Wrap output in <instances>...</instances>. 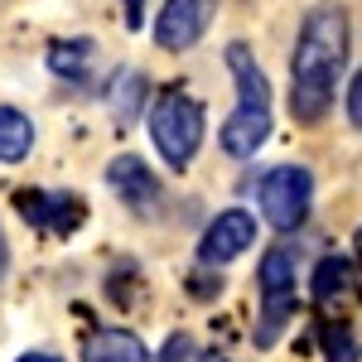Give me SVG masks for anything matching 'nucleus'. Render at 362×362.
<instances>
[{
	"label": "nucleus",
	"mask_w": 362,
	"mask_h": 362,
	"mask_svg": "<svg viewBox=\"0 0 362 362\" xmlns=\"http://www.w3.org/2000/svg\"><path fill=\"white\" fill-rule=\"evenodd\" d=\"M343 63H348V15L338 5L309 10L290 58V112L300 126H319L324 112L334 107Z\"/></svg>",
	"instance_id": "obj_1"
},
{
	"label": "nucleus",
	"mask_w": 362,
	"mask_h": 362,
	"mask_svg": "<svg viewBox=\"0 0 362 362\" xmlns=\"http://www.w3.org/2000/svg\"><path fill=\"white\" fill-rule=\"evenodd\" d=\"M150 136H155V150L174 169H189V160L203 145V107L189 92H165L150 112Z\"/></svg>",
	"instance_id": "obj_2"
},
{
	"label": "nucleus",
	"mask_w": 362,
	"mask_h": 362,
	"mask_svg": "<svg viewBox=\"0 0 362 362\" xmlns=\"http://www.w3.org/2000/svg\"><path fill=\"white\" fill-rule=\"evenodd\" d=\"M314 203V179L305 165H276L261 179V213L276 232H295L309 218Z\"/></svg>",
	"instance_id": "obj_3"
},
{
	"label": "nucleus",
	"mask_w": 362,
	"mask_h": 362,
	"mask_svg": "<svg viewBox=\"0 0 362 362\" xmlns=\"http://www.w3.org/2000/svg\"><path fill=\"white\" fill-rule=\"evenodd\" d=\"M213 15H218V0H165V10H160V25H155V39H160V49H169V54H179V49H194L198 39L208 34Z\"/></svg>",
	"instance_id": "obj_4"
},
{
	"label": "nucleus",
	"mask_w": 362,
	"mask_h": 362,
	"mask_svg": "<svg viewBox=\"0 0 362 362\" xmlns=\"http://www.w3.org/2000/svg\"><path fill=\"white\" fill-rule=\"evenodd\" d=\"M256 242V218L242 213V208H227L218 213L208 232H203V242H198V261L203 266H227L232 256H242V251Z\"/></svg>",
	"instance_id": "obj_5"
},
{
	"label": "nucleus",
	"mask_w": 362,
	"mask_h": 362,
	"mask_svg": "<svg viewBox=\"0 0 362 362\" xmlns=\"http://www.w3.org/2000/svg\"><path fill=\"white\" fill-rule=\"evenodd\" d=\"M15 208H20V218L34 223L39 232H58V237H68L73 227L83 223V203L73 194H44V189H20L15 194Z\"/></svg>",
	"instance_id": "obj_6"
},
{
	"label": "nucleus",
	"mask_w": 362,
	"mask_h": 362,
	"mask_svg": "<svg viewBox=\"0 0 362 362\" xmlns=\"http://www.w3.org/2000/svg\"><path fill=\"white\" fill-rule=\"evenodd\" d=\"M271 136V102H237L223 126V150L232 160H251Z\"/></svg>",
	"instance_id": "obj_7"
},
{
	"label": "nucleus",
	"mask_w": 362,
	"mask_h": 362,
	"mask_svg": "<svg viewBox=\"0 0 362 362\" xmlns=\"http://www.w3.org/2000/svg\"><path fill=\"white\" fill-rule=\"evenodd\" d=\"M107 184H112L121 203L126 208H136V213H155L160 208V184H155V174L150 165L140 160V155H116L112 169H107Z\"/></svg>",
	"instance_id": "obj_8"
},
{
	"label": "nucleus",
	"mask_w": 362,
	"mask_h": 362,
	"mask_svg": "<svg viewBox=\"0 0 362 362\" xmlns=\"http://www.w3.org/2000/svg\"><path fill=\"white\" fill-rule=\"evenodd\" d=\"M83 362H150V348L131 329H102L87 338Z\"/></svg>",
	"instance_id": "obj_9"
},
{
	"label": "nucleus",
	"mask_w": 362,
	"mask_h": 362,
	"mask_svg": "<svg viewBox=\"0 0 362 362\" xmlns=\"http://www.w3.org/2000/svg\"><path fill=\"white\" fill-rule=\"evenodd\" d=\"M256 280H261V295H266V300H295V251L271 247L261 256Z\"/></svg>",
	"instance_id": "obj_10"
},
{
	"label": "nucleus",
	"mask_w": 362,
	"mask_h": 362,
	"mask_svg": "<svg viewBox=\"0 0 362 362\" xmlns=\"http://www.w3.org/2000/svg\"><path fill=\"white\" fill-rule=\"evenodd\" d=\"M29 150H34V121L15 107H0V160L20 165Z\"/></svg>",
	"instance_id": "obj_11"
},
{
	"label": "nucleus",
	"mask_w": 362,
	"mask_h": 362,
	"mask_svg": "<svg viewBox=\"0 0 362 362\" xmlns=\"http://www.w3.org/2000/svg\"><path fill=\"white\" fill-rule=\"evenodd\" d=\"M87 63H92V39H68V44H54V54H49V68L68 83H83Z\"/></svg>",
	"instance_id": "obj_12"
},
{
	"label": "nucleus",
	"mask_w": 362,
	"mask_h": 362,
	"mask_svg": "<svg viewBox=\"0 0 362 362\" xmlns=\"http://www.w3.org/2000/svg\"><path fill=\"white\" fill-rule=\"evenodd\" d=\"M348 285H353V266H348L343 256H324L319 271H314V300L329 305L338 295H348Z\"/></svg>",
	"instance_id": "obj_13"
},
{
	"label": "nucleus",
	"mask_w": 362,
	"mask_h": 362,
	"mask_svg": "<svg viewBox=\"0 0 362 362\" xmlns=\"http://www.w3.org/2000/svg\"><path fill=\"white\" fill-rule=\"evenodd\" d=\"M324 358H329V362H358L362 358L358 338L348 334L343 324H329V329H324Z\"/></svg>",
	"instance_id": "obj_14"
},
{
	"label": "nucleus",
	"mask_w": 362,
	"mask_h": 362,
	"mask_svg": "<svg viewBox=\"0 0 362 362\" xmlns=\"http://www.w3.org/2000/svg\"><path fill=\"white\" fill-rule=\"evenodd\" d=\"M136 97H145V78H136V73H121V87H116V112H121V121H131V112H136Z\"/></svg>",
	"instance_id": "obj_15"
},
{
	"label": "nucleus",
	"mask_w": 362,
	"mask_h": 362,
	"mask_svg": "<svg viewBox=\"0 0 362 362\" xmlns=\"http://www.w3.org/2000/svg\"><path fill=\"white\" fill-rule=\"evenodd\" d=\"M189 358H194V338L189 334H174L165 343V353H160V362H189Z\"/></svg>",
	"instance_id": "obj_16"
},
{
	"label": "nucleus",
	"mask_w": 362,
	"mask_h": 362,
	"mask_svg": "<svg viewBox=\"0 0 362 362\" xmlns=\"http://www.w3.org/2000/svg\"><path fill=\"white\" fill-rule=\"evenodd\" d=\"M348 116H353V126L362 131V73L353 78V87H348Z\"/></svg>",
	"instance_id": "obj_17"
},
{
	"label": "nucleus",
	"mask_w": 362,
	"mask_h": 362,
	"mask_svg": "<svg viewBox=\"0 0 362 362\" xmlns=\"http://www.w3.org/2000/svg\"><path fill=\"white\" fill-rule=\"evenodd\" d=\"M5 271H10V247H5V232H0V280H5Z\"/></svg>",
	"instance_id": "obj_18"
},
{
	"label": "nucleus",
	"mask_w": 362,
	"mask_h": 362,
	"mask_svg": "<svg viewBox=\"0 0 362 362\" xmlns=\"http://www.w3.org/2000/svg\"><path fill=\"white\" fill-rule=\"evenodd\" d=\"M20 362H63V358H49V353H29V358H20Z\"/></svg>",
	"instance_id": "obj_19"
},
{
	"label": "nucleus",
	"mask_w": 362,
	"mask_h": 362,
	"mask_svg": "<svg viewBox=\"0 0 362 362\" xmlns=\"http://www.w3.org/2000/svg\"><path fill=\"white\" fill-rule=\"evenodd\" d=\"M358 261H362V227H358Z\"/></svg>",
	"instance_id": "obj_20"
}]
</instances>
